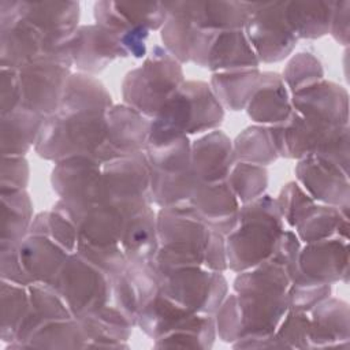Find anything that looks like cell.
<instances>
[{"mask_svg":"<svg viewBox=\"0 0 350 350\" xmlns=\"http://www.w3.org/2000/svg\"><path fill=\"white\" fill-rule=\"evenodd\" d=\"M30 308L27 286L1 279V340L12 343Z\"/></svg>","mask_w":350,"mask_h":350,"instance_id":"39","label":"cell"},{"mask_svg":"<svg viewBox=\"0 0 350 350\" xmlns=\"http://www.w3.org/2000/svg\"><path fill=\"white\" fill-rule=\"evenodd\" d=\"M48 234L68 253L77 252L78 224L70 208L62 200L48 212Z\"/></svg>","mask_w":350,"mask_h":350,"instance_id":"44","label":"cell"},{"mask_svg":"<svg viewBox=\"0 0 350 350\" xmlns=\"http://www.w3.org/2000/svg\"><path fill=\"white\" fill-rule=\"evenodd\" d=\"M60 105L68 107H90V108H111L112 100L104 85L90 74H71Z\"/></svg>","mask_w":350,"mask_h":350,"instance_id":"40","label":"cell"},{"mask_svg":"<svg viewBox=\"0 0 350 350\" xmlns=\"http://www.w3.org/2000/svg\"><path fill=\"white\" fill-rule=\"evenodd\" d=\"M276 204L284 226L294 230L301 217L312 205L316 204V201H313L298 182H288L280 190Z\"/></svg>","mask_w":350,"mask_h":350,"instance_id":"45","label":"cell"},{"mask_svg":"<svg viewBox=\"0 0 350 350\" xmlns=\"http://www.w3.org/2000/svg\"><path fill=\"white\" fill-rule=\"evenodd\" d=\"M226 180L241 205H243L265 193L268 186V174L265 167L237 161Z\"/></svg>","mask_w":350,"mask_h":350,"instance_id":"41","label":"cell"},{"mask_svg":"<svg viewBox=\"0 0 350 350\" xmlns=\"http://www.w3.org/2000/svg\"><path fill=\"white\" fill-rule=\"evenodd\" d=\"M189 205L212 230L223 235L232 231L239 219L241 202L227 180L216 183L198 182Z\"/></svg>","mask_w":350,"mask_h":350,"instance_id":"21","label":"cell"},{"mask_svg":"<svg viewBox=\"0 0 350 350\" xmlns=\"http://www.w3.org/2000/svg\"><path fill=\"white\" fill-rule=\"evenodd\" d=\"M23 347H88V338L78 319L52 320L41 323L27 338Z\"/></svg>","mask_w":350,"mask_h":350,"instance_id":"36","label":"cell"},{"mask_svg":"<svg viewBox=\"0 0 350 350\" xmlns=\"http://www.w3.org/2000/svg\"><path fill=\"white\" fill-rule=\"evenodd\" d=\"M284 230L273 197L262 194L241 205L235 228L224 235L228 269L239 273L269 260Z\"/></svg>","mask_w":350,"mask_h":350,"instance_id":"1","label":"cell"},{"mask_svg":"<svg viewBox=\"0 0 350 350\" xmlns=\"http://www.w3.org/2000/svg\"><path fill=\"white\" fill-rule=\"evenodd\" d=\"M334 1H283L286 22L297 38H319L329 33Z\"/></svg>","mask_w":350,"mask_h":350,"instance_id":"33","label":"cell"},{"mask_svg":"<svg viewBox=\"0 0 350 350\" xmlns=\"http://www.w3.org/2000/svg\"><path fill=\"white\" fill-rule=\"evenodd\" d=\"M309 324L310 319L306 312L288 309L273 336L279 340L282 347L305 349L309 347Z\"/></svg>","mask_w":350,"mask_h":350,"instance_id":"46","label":"cell"},{"mask_svg":"<svg viewBox=\"0 0 350 350\" xmlns=\"http://www.w3.org/2000/svg\"><path fill=\"white\" fill-rule=\"evenodd\" d=\"M350 1H334L329 33L342 45L349 44Z\"/></svg>","mask_w":350,"mask_h":350,"instance_id":"51","label":"cell"},{"mask_svg":"<svg viewBox=\"0 0 350 350\" xmlns=\"http://www.w3.org/2000/svg\"><path fill=\"white\" fill-rule=\"evenodd\" d=\"M246 4L243 31L260 63H276L287 57L298 38L286 22L283 1Z\"/></svg>","mask_w":350,"mask_h":350,"instance_id":"10","label":"cell"},{"mask_svg":"<svg viewBox=\"0 0 350 350\" xmlns=\"http://www.w3.org/2000/svg\"><path fill=\"white\" fill-rule=\"evenodd\" d=\"M150 120L131 107L112 105L107 111L105 138L94 153L101 164L144 152L148 144Z\"/></svg>","mask_w":350,"mask_h":350,"instance_id":"16","label":"cell"},{"mask_svg":"<svg viewBox=\"0 0 350 350\" xmlns=\"http://www.w3.org/2000/svg\"><path fill=\"white\" fill-rule=\"evenodd\" d=\"M159 247L152 264L159 271L204 267L213 230L189 204L160 208L156 216Z\"/></svg>","mask_w":350,"mask_h":350,"instance_id":"4","label":"cell"},{"mask_svg":"<svg viewBox=\"0 0 350 350\" xmlns=\"http://www.w3.org/2000/svg\"><path fill=\"white\" fill-rule=\"evenodd\" d=\"M111 302L134 325L138 316L159 294L157 272L150 262H127L116 275L111 276Z\"/></svg>","mask_w":350,"mask_h":350,"instance_id":"18","label":"cell"},{"mask_svg":"<svg viewBox=\"0 0 350 350\" xmlns=\"http://www.w3.org/2000/svg\"><path fill=\"white\" fill-rule=\"evenodd\" d=\"M51 183L71 209L104 204L103 164L92 156H72L55 163Z\"/></svg>","mask_w":350,"mask_h":350,"instance_id":"14","label":"cell"},{"mask_svg":"<svg viewBox=\"0 0 350 350\" xmlns=\"http://www.w3.org/2000/svg\"><path fill=\"white\" fill-rule=\"evenodd\" d=\"M27 290L30 306L42 323L72 317L66 302L51 283H33L27 286Z\"/></svg>","mask_w":350,"mask_h":350,"instance_id":"43","label":"cell"},{"mask_svg":"<svg viewBox=\"0 0 350 350\" xmlns=\"http://www.w3.org/2000/svg\"><path fill=\"white\" fill-rule=\"evenodd\" d=\"M164 5L168 12L167 19L160 29L164 48L179 63L190 62V51L197 27L179 7L178 1L164 3Z\"/></svg>","mask_w":350,"mask_h":350,"instance_id":"37","label":"cell"},{"mask_svg":"<svg viewBox=\"0 0 350 350\" xmlns=\"http://www.w3.org/2000/svg\"><path fill=\"white\" fill-rule=\"evenodd\" d=\"M66 46L72 66L90 75L104 70L118 57H127L116 38L97 23L79 26L66 41Z\"/></svg>","mask_w":350,"mask_h":350,"instance_id":"20","label":"cell"},{"mask_svg":"<svg viewBox=\"0 0 350 350\" xmlns=\"http://www.w3.org/2000/svg\"><path fill=\"white\" fill-rule=\"evenodd\" d=\"M223 118L224 108L208 83L183 81L150 120L146 145L209 133L220 126Z\"/></svg>","mask_w":350,"mask_h":350,"instance_id":"3","label":"cell"},{"mask_svg":"<svg viewBox=\"0 0 350 350\" xmlns=\"http://www.w3.org/2000/svg\"><path fill=\"white\" fill-rule=\"evenodd\" d=\"M88 338V347H127L134 324L112 304L79 319Z\"/></svg>","mask_w":350,"mask_h":350,"instance_id":"28","label":"cell"},{"mask_svg":"<svg viewBox=\"0 0 350 350\" xmlns=\"http://www.w3.org/2000/svg\"><path fill=\"white\" fill-rule=\"evenodd\" d=\"M232 150L235 161L261 167L272 164L279 157L269 127L261 124L243 130L232 142Z\"/></svg>","mask_w":350,"mask_h":350,"instance_id":"38","label":"cell"},{"mask_svg":"<svg viewBox=\"0 0 350 350\" xmlns=\"http://www.w3.org/2000/svg\"><path fill=\"white\" fill-rule=\"evenodd\" d=\"M309 347L340 346L349 342V306L336 298H327L312 310Z\"/></svg>","mask_w":350,"mask_h":350,"instance_id":"27","label":"cell"},{"mask_svg":"<svg viewBox=\"0 0 350 350\" xmlns=\"http://www.w3.org/2000/svg\"><path fill=\"white\" fill-rule=\"evenodd\" d=\"M103 187L105 204H152L150 170L145 152L104 163Z\"/></svg>","mask_w":350,"mask_h":350,"instance_id":"15","label":"cell"},{"mask_svg":"<svg viewBox=\"0 0 350 350\" xmlns=\"http://www.w3.org/2000/svg\"><path fill=\"white\" fill-rule=\"evenodd\" d=\"M297 180L313 201L334 205H349V170L324 157L310 154L299 159L295 167Z\"/></svg>","mask_w":350,"mask_h":350,"instance_id":"17","label":"cell"},{"mask_svg":"<svg viewBox=\"0 0 350 350\" xmlns=\"http://www.w3.org/2000/svg\"><path fill=\"white\" fill-rule=\"evenodd\" d=\"M120 208L124 215L122 250L127 261L150 262L159 247L156 215L152 209V204L139 202Z\"/></svg>","mask_w":350,"mask_h":350,"instance_id":"24","label":"cell"},{"mask_svg":"<svg viewBox=\"0 0 350 350\" xmlns=\"http://www.w3.org/2000/svg\"><path fill=\"white\" fill-rule=\"evenodd\" d=\"M44 120L45 116L25 107L1 115V154L25 156L36 145Z\"/></svg>","mask_w":350,"mask_h":350,"instance_id":"32","label":"cell"},{"mask_svg":"<svg viewBox=\"0 0 350 350\" xmlns=\"http://www.w3.org/2000/svg\"><path fill=\"white\" fill-rule=\"evenodd\" d=\"M331 294V284L316 283L308 279L290 283L287 295L288 306L298 312H310L316 305L327 299Z\"/></svg>","mask_w":350,"mask_h":350,"instance_id":"47","label":"cell"},{"mask_svg":"<svg viewBox=\"0 0 350 350\" xmlns=\"http://www.w3.org/2000/svg\"><path fill=\"white\" fill-rule=\"evenodd\" d=\"M246 111L249 118L261 126H280L287 122L291 113V97L282 75L261 72Z\"/></svg>","mask_w":350,"mask_h":350,"instance_id":"26","label":"cell"},{"mask_svg":"<svg viewBox=\"0 0 350 350\" xmlns=\"http://www.w3.org/2000/svg\"><path fill=\"white\" fill-rule=\"evenodd\" d=\"M1 70V115L21 107V88L16 67L0 66Z\"/></svg>","mask_w":350,"mask_h":350,"instance_id":"50","label":"cell"},{"mask_svg":"<svg viewBox=\"0 0 350 350\" xmlns=\"http://www.w3.org/2000/svg\"><path fill=\"white\" fill-rule=\"evenodd\" d=\"M51 284L78 320L111 304V275L78 253L67 256Z\"/></svg>","mask_w":350,"mask_h":350,"instance_id":"7","label":"cell"},{"mask_svg":"<svg viewBox=\"0 0 350 350\" xmlns=\"http://www.w3.org/2000/svg\"><path fill=\"white\" fill-rule=\"evenodd\" d=\"M282 78L288 92L293 94L324 79V70L320 60L313 53L299 52L288 62L283 70Z\"/></svg>","mask_w":350,"mask_h":350,"instance_id":"42","label":"cell"},{"mask_svg":"<svg viewBox=\"0 0 350 350\" xmlns=\"http://www.w3.org/2000/svg\"><path fill=\"white\" fill-rule=\"evenodd\" d=\"M72 60L68 49L33 60L18 68L21 107L29 108L45 118L60 105L67 81L71 75Z\"/></svg>","mask_w":350,"mask_h":350,"instance_id":"9","label":"cell"},{"mask_svg":"<svg viewBox=\"0 0 350 350\" xmlns=\"http://www.w3.org/2000/svg\"><path fill=\"white\" fill-rule=\"evenodd\" d=\"M70 211L78 224L75 253L83 256L111 276L119 273L129 262L122 250L123 209L104 202L83 209L70 208Z\"/></svg>","mask_w":350,"mask_h":350,"instance_id":"5","label":"cell"},{"mask_svg":"<svg viewBox=\"0 0 350 350\" xmlns=\"http://www.w3.org/2000/svg\"><path fill=\"white\" fill-rule=\"evenodd\" d=\"M96 23L108 30L119 42L127 56L146 57V40L149 30L124 16L115 1H98L94 4Z\"/></svg>","mask_w":350,"mask_h":350,"instance_id":"31","label":"cell"},{"mask_svg":"<svg viewBox=\"0 0 350 350\" xmlns=\"http://www.w3.org/2000/svg\"><path fill=\"white\" fill-rule=\"evenodd\" d=\"M33 202L26 190L1 191L0 249L16 247L33 223Z\"/></svg>","mask_w":350,"mask_h":350,"instance_id":"34","label":"cell"},{"mask_svg":"<svg viewBox=\"0 0 350 350\" xmlns=\"http://www.w3.org/2000/svg\"><path fill=\"white\" fill-rule=\"evenodd\" d=\"M0 254H1V279L14 282L18 284L29 286V282L25 273L22 272L18 261L16 247L0 249Z\"/></svg>","mask_w":350,"mask_h":350,"instance_id":"52","label":"cell"},{"mask_svg":"<svg viewBox=\"0 0 350 350\" xmlns=\"http://www.w3.org/2000/svg\"><path fill=\"white\" fill-rule=\"evenodd\" d=\"M16 12L38 27L55 44L63 46L78 29L79 3L14 1Z\"/></svg>","mask_w":350,"mask_h":350,"instance_id":"22","label":"cell"},{"mask_svg":"<svg viewBox=\"0 0 350 350\" xmlns=\"http://www.w3.org/2000/svg\"><path fill=\"white\" fill-rule=\"evenodd\" d=\"M190 60L213 72L258 68L260 66V60L243 30L197 29Z\"/></svg>","mask_w":350,"mask_h":350,"instance_id":"12","label":"cell"},{"mask_svg":"<svg viewBox=\"0 0 350 350\" xmlns=\"http://www.w3.org/2000/svg\"><path fill=\"white\" fill-rule=\"evenodd\" d=\"M260 68L213 72L211 89L223 108L230 111L245 109L260 81Z\"/></svg>","mask_w":350,"mask_h":350,"instance_id":"35","label":"cell"},{"mask_svg":"<svg viewBox=\"0 0 350 350\" xmlns=\"http://www.w3.org/2000/svg\"><path fill=\"white\" fill-rule=\"evenodd\" d=\"M216 323V335L223 342L234 343L242 335V324H241V313L237 301V295H227L217 312L215 313Z\"/></svg>","mask_w":350,"mask_h":350,"instance_id":"48","label":"cell"},{"mask_svg":"<svg viewBox=\"0 0 350 350\" xmlns=\"http://www.w3.org/2000/svg\"><path fill=\"white\" fill-rule=\"evenodd\" d=\"M109 108L59 105L45 118L36 152L55 163L72 156H94L105 138Z\"/></svg>","mask_w":350,"mask_h":350,"instance_id":"2","label":"cell"},{"mask_svg":"<svg viewBox=\"0 0 350 350\" xmlns=\"http://www.w3.org/2000/svg\"><path fill=\"white\" fill-rule=\"evenodd\" d=\"M30 170L25 156H3L1 191L26 190Z\"/></svg>","mask_w":350,"mask_h":350,"instance_id":"49","label":"cell"},{"mask_svg":"<svg viewBox=\"0 0 350 350\" xmlns=\"http://www.w3.org/2000/svg\"><path fill=\"white\" fill-rule=\"evenodd\" d=\"M349 205H312L294 228L302 243H312L338 237L349 241Z\"/></svg>","mask_w":350,"mask_h":350,"instance_id":"29","label":"cell"},{"mask_svg":"<svg viewBox=\"0 0 350 350\" xmlns=\"http://www.w3.org/2000/svg\"><path fill=\"white\" fill-rule=\"evenodd\" d=\"M235 163L232 142L221 130H212L191 144V170L198 182L226 180Z\"/></svg>","mask_w":350,"mask_h":350,"instance_id":"25","label":"cell"},{"mask_svg":"<svg viewBox=\"0 0 350 350\" xmlns=\"http://www.w3.org/2000/svg\"><path fill=\"white\" fill-rule=\"evenodd\" d=\"M137 325L153 340L176 332L197 334L206 349L212 347L216 338L213 314H201L176 305L160 293L141 312Z\"/></svg>","mask_w":350,"mask_h":350,"instance_id":"13","label":"cell"},{"mask_svg":"<svg viewBox=\"0 0 350 350\" xmlns=\"http://www.w3.org/2000/svg\"><path fill=\"white\" fill-rule=\"evenodd\" d=\"M70 253L46 234L29 232L16 246V256L29 286L51 283Z\"/></svg>","mask_w":350,"mask_h":350,"instance_id":"23","label":"cell"},{"mask_svg":"<svg viewBox=\"0 0 350 350\" xmlns=\"http://www.w3.org/2000/svg\"><path fill=\"white\" fill-rule=\"evenodd\" d=\"M182 83L180 63L164 46L154 45L145 62L126 74L122 94L126 105L152 120Z\"/></svg>","mask_w":350,"mask_h":350,"instance_id":"6","label":"cell"},{"mask_svg":"<svg viewBox=\"0 0 350 350\" xmlns=\"http://www.w3.org/2000/svg\"><path fill=\"white\" fill-rule=\"evenodd\" d=\"M197 29L243 30L247 4L239 1H178Z\"/></svg>","mask_w":350,"mask_h":350,"instance_id":"30","label":"cell"},{"mask_svg":"<svg viewBox=\"0 0 350 350\" xmlns=\"http://www.w3.org/2000/svg\"><path fill=\"white\" fill-rule=\"evenodd\" d=\"M156 272L159 293L191 312L215 314L227 297L228 286L223 272L205 267L156 269Z\"/></svg>","mask_w":350,"mask_h":350,"instance_id":"8","label":"cell"},{"mask_svg":"<svg viewBox=\"0 0 350 350\" xmlns=\"http://www.w3.org/2000/svg\"><path fill=\"white\" fill-rule=\"evenodd\" d=\"M298 271L302 278L316 283L347 282L349 241L334 237L305 243L299 250Z\"/></svg>","mask_w":350,"mask_h":350,"instance_id":"19","label":"cell"},{"mask_svg":"<svg viewBox=\"0 0 350 350\" xmlns=\"http://www.w3.org/2000/svg\"><path fill=\"white\" fill-rule=\"evenodd\" d=\"M0 66L22 67L66 49V44L63 46L55 44L38 27L22 18L14 7V1H0Z\"/></svg>","mask_w":350,"mask_h":350,"instance_id":"11","label":"cell"}]
</instances>
